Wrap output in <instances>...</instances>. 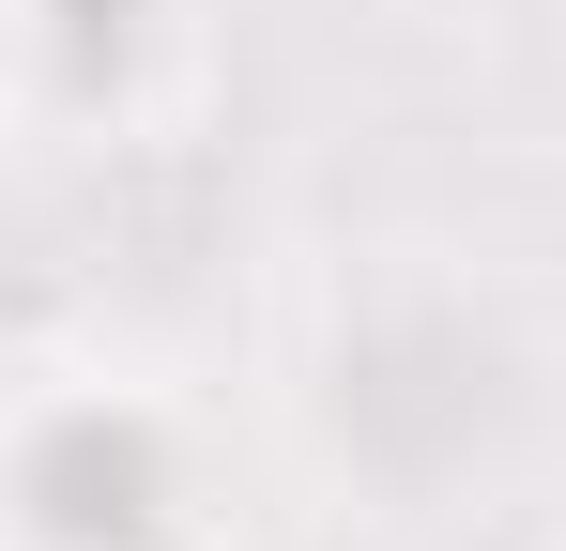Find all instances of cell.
Segmentation results:
<instances>
[{
	"mask_svg": "<svg viewBox=\"0 0 566 551\" xmlns=\"http://www.w3.org/2000/svg\"><path fill=\"white\" fill-rule=\"evenodd\" d=\"M0 551H199V429L138 367H15Z\"/></svg>",
	"mask_w": 566,
	"mask_h": 551,
	"instance_id": "1",
	"label": "cell"
}]
</instances>
